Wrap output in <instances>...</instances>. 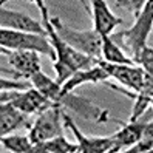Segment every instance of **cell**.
<instances>
[{
    "mask_svg": "<svg viewBox=\"0 0 153 153\" xmlns=\"http://www.w3.org/2000/svg\"><path fill=\"white\" fill-rule=\"evenodd\" d=\"M50 20L53 26H54L56 33L59 34V37L64 42H67L70 47H73L74 50L84 53V54L93 57L96 60L102 59V36L94 28L79 31V30H73L71 26L65 25L59 17H50Z\"/></svg>",
    "mask_w": 153,
    "mask_h": 153,
    "instance_id": "cell-3",
    "label": "cell"
},
{
    "mask_svg": "<svg viewBox=\"0 0 153 153\" xmlns=\"http://www.w3.org/2000/svg\"><path fill=\"white\" fill-rule=\"evenodd\" d=\"M0 102H11L25 114H36L42 113L53 107H60L57 102L51 101L50 97L42 94L36 87L19 91V90H2Z\"/></svg>",
    "mask_w": 153,
    "mask_h": 153,
    "instance_id": "cell-5",
    "label": "cell"
},
{
    "mask_svg": "<svg viewBox=\"0 0 153 153\" xmlns=\"http://www.w3.org/2000/svg\"><path fill=\"white\" fill-rule=\"evenodd\" d=\"M108 79H110L108 73H107L99 64H96L91 68H85V70L76 71L70 79L65 80V84L62 85V91L70 93V91H73L74 88H77L79 85H82V84H88V82L99 84V82H107Z\"/></svg>",
    "mask_w": 153,
    "mask_h": 153,
    "instance_id": "cell-14",
    "label": "cell"
},
{
    "mask_svg": "<svg viewBox=\"0 0 153 153\" xmlns=\"http://www.w3.org/2000/svg\"><path fill=\"white\" fill-rule=\"evenodd\" d=\"M42 14V23L45 26V30L48 33V37H50V42L51 45L54 47V51H56V60H54V68L56 71V82L64 85L65 80L70 79L73 76L76 71L79 70H85V68H91L97 64V60L90 57L84 53H80L77 50H74L73 47H70L67 42H64L59 34L56 33L54 26H53L51 20H50V14H48V8L40 11Z\"/></svg>",
    "mask_w": 153,
    "mask_h": 153,
    "instance_id": "cell-1",
    "label": "cell"
},
{
    "mask_svg": "<svg viewBox=\"0 0 153 153\" xmlns=\"http://www.w3.org/2000/svg\"><path fill=\"white\" fill-rule=\"evenodd\" d=\"M57 102L62 108H68L71 111H76L77 114H80L87 121H93L96 124H105L110 119L108 110H104L101 107L94 105L93 102H90L88 99H84V97H79V96L73 94V91H70V93L62 91Z\"/></svg>",
    "mask_w": 153,
    "mask_h": 153,
    "instance_id": "cell-7",
    "label": "cell"
},
{
    "mask_svg": "<svg viewBox=\"0 0 153 153\" xmlns=\"http://www.w3.org/2000/svg\"><path fill=\"white\" fill-rule=\"evenodd\" d=\"M144 127H146V124L138 122V121L125 124L119 131L111 134L113 136V149H111V152H119L122 149L133 147L136 142L141 141Z\"/></svg>",
    "mask_w": 153,
    "mask_h": 153,
    "instance_id": "cell-15",
    "label": "cell"
},
{
    "mask_svg": "<svg viewBox=\"0 0 153 153\" xmlns=\"http://www.w3.org/2000/svg\"><path fill=\"white\" fill-rule=\"evenodd\" d=\"M150 107H152V108H153V97H152V101H150Z\"/></svg>",
    "mask_w": 153,
    "mask_h": 153,
    "instance_id": "cell-25",
    "label": "cell"
},
{
    "mask_svg": "<svg viewBox=\"0 0 153 153\" xmlns=\"http://www.w3.org/2000/svg\"><path fill=\"white\" fill-rule=\"evenodd\" d=\"M2 146L13 153H33L34 144L30 136H2Z\"/></svg>",
    "mask_w": 153,
    "mask_h": 153,
    "instance_id": "cell-19",
    "label": "cell"
},
{
    "mask_svg": "<svg viewBox=\"0 0 153 153\" xmlns=\"http://www.w3.org/2000/svg\"><path fill=\"white\" fill-rule=\"evenodd\" d=\"M152 150H153V121L146 124L141 141L136 142L133 147H130L127 153H144V152L150 153Z\"/></svg>",
    "mask_w": 153,
    "mask_h": 153,
    "instance_id": "cell-20",
    "label": "cell"
},
{
    "mask_svg": "<svg viewBox=\"0 0 153 153\" xmlns=\"http://www.w3.org/2000/svg\"><path fill=\"white\" fill-rule=\"evenodd\" d=\"M91 16H93V28L101 34H111V31L122 20L116 17L108 8L105 0H91Z\"/></svg>",
    "mask_w": 153,
    "mask_h": 153,
    "instance_id": "cell-12",
    "label": "cell"
},
{
    "mask_svg": "<svg viewBox=\"0 0 153 153\" xmlns=\"http://www.w3.org/2000/svg\"><path fill=\"white\" fill-rule=\"evenodd\" d=\"M0 85H2V90H19V91H25V90L33 88V82L28 79L26 82L20 79H8V77H2L0 80Z\"/></svg>",
    "mask_w": 153,
    "mask_h": 153,
    "instance_id": "cell-22",
    "label": "cell"
},
{
    "mask_svg": "<svg viewBox=\"0 0 153 153\" xmlns=\"http://www.w3.org/2000/svg\"><path fill=\"white\" fill-rule=\"evenodd\" d=\"M26 116L28 114L20 111L11 102H2L0 105V136H6L20 127L30 128Z\"/></svg>",
    "mask_w": 153,
    "mask_h": 153,
    "instance_id": "cell-13",
    "label": "cell"
},
{
    "mask_svg": "<svg viewBox=\"0 0 153 153\" xmlns=\"http://www.w3.org/2000/svg\"><path fill=\"white\" fill-rule=\"evenodd\" d=\"M2 54L6 56L10 67L17 71L22 77L31 79L36 73L42 71L40 68V57L37 51H30V50H8L2 47Z\"/></svg>",
    "mask_w": 153,
    "mask_h": 153,
    "instance_id": "cell-9",
    "label": "cell"
},
{
    "mask_svg": "<svg viewBox=\"0 0 153 153\" xmlns=\"http://www.w3.org/2000/svg\"><path fill=\"white\" fill-rule=\"evenodd\" d=\"M102 59L107 62H111V64H128V65L136 64L130 56L125 54L124 50H121V47L114 42V39L110 34L102 36Z\"/></svg>",
    "mask_w": 153,
    "mask_h": 153,
    "instance_id": "cell-17",
    "label": "cell"
},
{
    "mask_svg": "<svg viewBox=\"0 0 153 153\" xmlns=\"http://www.w3.org/2000/svg\"><path fill=\"white\" fill-rule=\"evenodd\" d=\"M0 25H2V28L14 30V31H23V33H34V34L48 36L43 23L34 20L33 17L26 16L23 13L11 11V10H6V8H2V11H0Z\"/></svg>",
    "mask_w": 153,
    "mask_h": 153,
    "instance_id": "cell-10",
    "label": "cell"
},
{
    "mask_svg": "<svg viewBox=\"0 0 153 153\" xmlns=\"http://www.w3.org/2000/svg\"><path fill=\"white\" fill-rule=\"evenodd\" d=\"M0 45L8 50L37 51V53H42V54L48 56L53 62L56 60V51L48 39V36L2 28L0 30Z\"/></svg>",
    "mask_w": 153,
    "mask_h": 153,
    "instance_id": "cell-4",
    "label": "cell"
},
{
    "mask_svg": "<svg viewBox=\"0 0 153 153\" xmlns=\"http://www.w3.org/2000/svg\"><path fill=\"white\" fill-rule=\"evenodd\" d=\"M76 152H79V146L68 142L64 134L37 142L34 144L33 149V153H76Z\"/></svg>",
    "mask_w": 153,
    "mask_h": 153,
    "instance_id": "cell-16",
    "label": "cell"
},
{
    "mask_svg": "<svg viewBox=\"0 0 153 153\" xmlns=\"http://www.w3.org/2000/svg\"><path fill=\"white\" fill-rule=\"evenodd\" d=\"M6 2H8V0H0V3H2V6H3ZM30 2H33V3H36V5H37V8H39L40 11L47 8V6H45V2H43V0H30Z\"/></svg>",
    "mask_w": 153,
    "mask_h": 153,
    "instance_id": "cell-24",
    "label": "cell"
},
{
    "mask_svg": "<svg viewBox=\"0 0 153 153\" xmlns=\"http://www.w3.org/2000/svg\"><path fill=\"white\" fill-rule=\"evenodd\" d=\"M153 28V0H147L142 10L136 16L133 26L125 31L116 33L111 37L114 42L127 51V56H130L138 64V59L142 48L147 45L149 36Z\"/></svg>",
    "mask_w": 153,
    "mask_h": 153,
    "instance_id": "cell-2",
    "label": "cell"
},
{
    "mask_svg": "<svg viewBox=\"0 0 153 153\" xmlns=\"http://www.w3.org/2000/svg\"><path fill=\"white\" fill-rule=\"evenodd\" d=\"M97 64L101 65L107 73H108L110 79H114L116 82H119L121 85L130 88L131 91H139L142 82H144V70L133 64H111V62H107L104 59L97 60Z\"/></svg>",
    "mask_w": 153,
    "mask_h": 153,
    "instance_id": "cell-8",
    "label": "cell"
},
{
    "mask_svg": "<svg viewBox=\"0 0 153 153\" xmlns=\"http://www.w3.org/2000/svg\"><path fill=\"white\" fill-rule=\"evenodd\" d=\"M30 80L33 82V87L37 88L42 94H45L54 102L59 101V97L62 94V85L57 84L56 80H53L51 77H48L43 71H39V73H36L34 76H31Z\"/></svg>",
    "mask_w": 153,
    "mask_h": 153,
    "instance_id": "cell-18",
    "label": "cell"
},
{
    "mask_svg": "<svg viewBox=\"0 0 153 153\" xmlns=\"http://www.w3.org/2000/svg\"><path fill=\"white\" fill-rule=\"evenodd\" d=\"M150 153H153V150H152V152H150Z\"/></svg>",
    "mask_w": 153,
    "mask_h": 153,
    "instance_id": "cell-26",
    "label": "cell"
},
{
    "mask_svg": "<svg viewBox=\"0 0 153 153\" xmlns=\"http://www.w3.org/2000/svg\"><path fill=\"white\" fill-rule=\"evenodd\" d=\"M64 108L53 107L37 114L33 127L30 128V139L33 144L51 139L59 134H64Z\"/></svg>",
    "mask_w": 153,
    "mask_h": 153,
    "instance_id": "cell-6",
    "label": "cell"
},
{
    "mask_svg": "<svg viewBox=\"0 0 153 153\" xmlns=\"http://www.w3.org/2000/svg\"><path fill=\"white\" fill-rule=\"evenodd\" d=\"M138 65L146 71L147 74L153 76V48L146 45L142 48L141 54H139V59H138Z\"/></svg>",
    "mask_w": 153,
    "mask_h": 153,
    "instance_id": "cell-21",
    "label": "cell"
},
{
    "mask_svg": "<svg viewBox=\"0 0 153 153\" xmlns=\"http://www.w3.org/2000/svg\"><path fill=\"white\" fill-rule=\"evenodd\" d=\"M146 2H147V0H116V5L131 11L133 16L136 17L139 14V11L142 10V6L146 5Z\"/></svg>",
    "mask_w": 153,
    "mask_h": 153,
    "instance_id": "cell-23",
    "label": "cell"
},
{
    "mask_svg": "<svg viewBox=\"0 0 153 153\" xmlns=\"http://www.w3.org/2000/svg\"><path fill=\"white\" fill-rule=\"evenodd\" d=\"M64 124H65V127H68L71 130V133L74 134V138L77 141V146H79V153H105V152H111V149H113V136L88 138L77 128L74 121L65 113H64Z\"/></svg>",
    "mask_w": 153,
    "mask_h": 153,
    "instance_id": "cell-11",
    "label": "cell"
}]
</instances>
